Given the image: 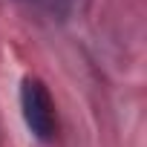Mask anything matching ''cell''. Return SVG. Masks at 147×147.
Instances as JSON below:
<instances>
[{
    "mask_svg": "<svg viewBox=\"0 0 147 147\" xmlns=\"http://www.w3.org/2000/svg\"><path fill=\"white\" fill-rule=\"evenodd\" d=\"M20 113L29 127V133L40 141H49L58 130L55 101L40 78H23L20 81Z\"/></svg>",
    "mask_w": 147,
    "mask_h": 147,
    "instance_id": "obj_1",
    "label": "cell"
}]
</instances>
